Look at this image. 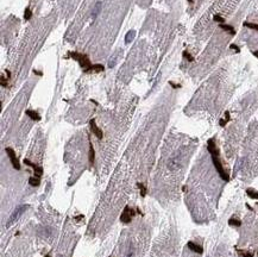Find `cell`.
<instances>
[{
    "instance_id": "cell-2",
    "label": "cell",
    "mask_w": 258,
    "mask_h": 257,
    "mask_svg": "<svg viewBox=\"0 0 258 257\" xmlns=\"http://www.w3.org/2000/svg\"><path fill=\"white\" fill-rule=\"evenodd\" d=\"M68 55H69V57H71V59H74L75 61L79 62L80 67L83 69L85 73H90L92 71V66H93V64L90 63L88 55L80 54V52H76V51H69Z\"/></svg>"
},
{
    "instance_id": "cell-13",
    "label": "cell",
    "mask_w": 258,
    "mask_h": 257,
    "mask_svg": "<svg viewBox=\"0 0 258 257\" xmlns=\"http://www.w3.org/2000/svg\"><path fill=\"white\" fill-rule=\"evenodd\" d=\"M31 17H32V11H31L29 7H26L25 11H24V19H25V20H30Z\"/></svg>"
},
{
    "instance_id": "cell-21",
    "label": "cell",
    "mask_w": 258,
    "mask_h": 257,
    "mask_svg": "<svg viewBox=\"0 0 258 257\" xmlns=\"http://www.w3.org/2000/svg\"><path fill=\"white\" fill-rule=\"evenodd\" d=\"M238 251H239V253H240L243 257H253V255L251 252H245V251H240V250H238Z\"/></svg>"
},
{
    "instance_id": "cell-3",
    "label": "cell",
    "mask_w": 258,
    "mask_h": 257,
    "mask_svg": "<svg viewBox=\"0 0 258 257\" xmlns=\"http://www.w3.org/2000/svg\"><path fill=\"white\" fill-rule=\"evenodd\" d=\"M5 151H6L8 158H10V161H11V163H12L13 168H14L16 170H20V163H19V160H18V157H17V155H16V151H14L12 148H6Z\"/></svg>"
},
{
    "instance_id": "cell-12",
    "label": "cell",
    "mask_w": 258,
    "mask_h": 257,
    "mask_svg": "<svg viewBox=\"0 0 258 257\" xmlns=\"http://www.w3.org/2000/svg\"><path fill=\"white\" fill-rule=\"evenodd\" d=\"M245 28H249V29H252V30H256V31H258V24H256V23H250V22H244V24H243Z\"/></svg>"
},
{
    "instance_id": "cell-26",
    "label": "cell",
    "mask_w": 258,
    "mask_h": 257,
    "mask_svg": "<svg viewBox=\"0 0 258 257\" xmlns=\"http://www.w3.org/2000/svg\"><path fill=\"white\" fill-rule=\"evenodd\" d=\"M253 56L258 59V51H253Z\"/></svg>"
},
{
    "instance_id": "cell-10",
    "label": "cell",
    "mask_w": 258,
    "mask_h": 257,
    "mask_svg": "<svg viewBox=\"0 0 258 257\" xmlns=\"http://www.w3.org/2000/svg\"><path fill=\"white\" fill-rule=\"evenodd\" d=\"M89 163L90 164L94 163V148L92 143H89Z\"/></svg>"
},
{
    "instance_id": "cell-9",
    "label": "cell",
    "mask_w": 258,
    "mask_h": 257,
    "mask_svg": "<svg viewBox=\"0 0 258 257\" xmlns=\"http://www.w3.org/2000/svg\"><path fill=\"white\" fill-rule=\"evenodd\" d=\"M220 28L223 29V30H225V31H227V32H230L231 35H235V30H234V28L233 26H231V25H227V24H220Z\"/></svg>"
},
{
    "instance_id": "cell-27",
    "label": "cell",
    "mask_w": 258,
    "mask_h": 257,
    "mask_svg": "<svg viewBox=\"0 0 258 257\" xmlns=\"http://www.w3.org/2000/svg\"><path fill=\"white\" fill-rule=\"evenodd\" d=\"M188 1H189V3H193V0H188Z\"/></svg>"
},
{
    "instance_id": "cell-18",
    "label": "cell",
    "mask_w": 258,
    "mask_h": 257,
    "mask_svg": "<svg viewBox=\"0 0 258 257\" xmlns=\"http://www.w3.org/2000/svg\"><path fill=\"white\" fill-rule=\"evenodd\" d=\"M183 57H184V59H187L189 62H193V61H194V57L190 56V54H189L188 51H183Z\"/></svg>"
},
{
    "instance_id": "cell-22",
    "label": "cell",
    "mask_w": 258,
    "mask_h": 257,
    "mask_svg": "<svg viewBox=\"0 0 258 257\" xmlns=\"http://www.w3.org/2000/svg\"><path fill=\"white\" fill-rule=\"evenodd\" d=\"M230 48H231L232 50H234L235 52H240V49H239V48H238L235 44H231V47H230Z\"/></svg>"
},
{
    "instance_id": "cell-24",
    "label": "cell",
    "mask_w": 258,
    "mask_h": 257,
    "mask_svg": "<svg viewBox=\"0 0 258 257\" xmlns=\"http://www.w3.org/2000/svg\"><path fill=\"white\" fill-rule=\"evenodd\" d=\"M33 73H35L36 75H38V76H42V75H43V73H42V71H39V70H36V69H33Z\"/></svg>"
},
{
    "instance_id": "cell-7",
    "label": "cell",
    "mask_w": 258,
    "mask_h": 257,
    "mask_svg": "<svg viewBox=\"0 0 258 257\" xmlns=\"http://www.w3.org/2000/svg\"><path fill=\"white\" fill-rule=\"evenodd\" d=\"M26 116H29L32 120H35V121H39L41 120V116H39V113L38 112H36V111H32V109H26Z\"/></svg>"
},
{
    "instance_id": "cell-15",
    "label": "cell",
    "mask_w": 258,
    "mask_h": 257,
    "mask_svg": "<svg viewBox=\"0 0 258 257\" xmlns=\"http://www.w3.org/2000/svg\"><path fill=\"white\" fill-rule=\"evenodd\" d=\"M135 31L133 30H131L130 32H127V35H126V38H125V43H128V42H131L132 40H133V36H135Z\"/></svg>"
},
{
    "instance_id": "cell-28",
    "label": "cell",
    "mask_w": 258,
    "mask_h": 257,
    "mask_svg": "<svg viewBox=\"0 0 258 257\" xmlns=\"http://www.w3.org/2000/svg\"><path fill=\"white\" fill-rule=\"evenodd\" d=\"M45 257H50V255H47V256H45Z\"/></svg>"
},
{
    "instance_id": "cell-25",
    "label": "cell",
    "mask_w": 258,
    "mask_h": 257,
    "mask_svg": "<svg viewBox=\"0 0 258 257\" xmlns=\"http://www.w3.org/2000/svg\"><path fill=\"white\" fill-rule=\"evenodd\" d=\"M170 86H173V87H174V88H180V87H181V86H180V85H175V83H174V82H170Z\"/></svg>"
},
{
    "instance_id": "cell-1",
    "label": "cell",
    "mask_w": 258,
    "mask_h": 257,
    "mask_svg": "<svg viewBox=\"0 0 258 257\" xmlns=\"http://www.w3.org/2000/svg\"><path fill=\"white\" fill-rule=\"evenodd\" d=\"M207 150H208V153H209L211 156H212L213 164H214L216 172L219 173L220 177L223 179V180H225V181H228V180H230V176H228V174L225 172L223 164H221V161H220V158H219V151H218V148H216V145H215L214 139H209V141L207 142Z\"/></svg>"
},
{
    "instance_id": "cell-17",
    "label": "cell",
    "mask_w": 258,
    "mask_h": 257,
    "mask_svg": "<svg viewBox=\"0 0 258 257\" xmlns=\"http://www.w3.org/2000/svg\"><path fill=\"white\" fill-rule=\"evenodd\" d=\"M213 19H214V22H218V23H220V24H224L225 23V19L223 17H220L219 14H215L214 17H213Z\"/></svg>"
},
{
    "instance_id": "cell-23",
    "label": "cell",
    "mask_w": 258,
    "mask_h": 257,
    "mask_svg": "<svg viewBox=\"0 0 258 257\" xmlns=\"http://www.w3.org/2000/svg\"><path fill=\"white\" fill-rule=\"evenodd\" d=\"M1 86H3V87H6V86H7V81H5V78H4V76H1Z\"/></svg>"
},
{
    "instance_id": "cell-19",
    "label": "cell",
    "mask_w": 258,
    "mask_h": 257,
    "mask_svg": "<svg viewBox=\"0 0 258 257\" xmlns=\"http://www.w3.org/2000/svg\"><path fill=\"white\" fill-rule=\"evenodd\" d=\"M230 225H234V226H240V222H239L238 219H234V218H232L231 220H230Z\"/></svg>"
},
{
    "instance_id": "cell-20",
    "label": "cell",
    "mask_w": 258,
    "mask_h": 257,
    "mask_svg": "<svg viewBox=\"0 0 258 257\" xmlns=\"http://www.w3.org/2000/svg\"><path fill=\"white\" fill-rule=\"evenodd\" d=\"M247 194H249V196H251V198L258 199V193L254 192V191H252V189H247Z\"/></svg>"
},
{
    "instance_id": "cell-5",
    "label": "cell",
    "mask_w": 258,
    "mask_h": 257,
    "mask_svg": "<svg viewBox=\"0 0 258 257\" xmlns=\"http://www.w3.org/2000/svg\"><path fill=\"white\" fill-rule=\"evenodd\" d=\"M24 163L26 164V166H30V167H32V169H33V173H35V176H36V177H39V179H41V176L43 175V168H42V167H39V166H37V164L32 163V162H31V161H29L27 158H25V160H24Z\"/></svg>"
},
{
    "instance_id": "cell-4",
    "label": "cell",
    "mask_w": 258,
    "mask_h": 257,
    "mask_svg": "<svg viewBox=\"0 0 258 257\" xmlns=\"http://www.w3.org/2000/svg\"><path fill=\"white\" fill-rule=\"evenodd\" d=\"M135 215V212L128 207V206H126L125 208H124V212L121 213V215H120V220L123 223H125V224H127V223H130L131 222V219H132V217Z\"/></svg>"
},
{
    "instance_id": "cell-6",
    "label": "cell",
    "mask_w": 258,
    "mask_h": 257,
    "mask_svg": "<svg viewBox=\"0 0 258 257\" xmlns=\"http://www.w3.org/2000/svg\"><path fill=\"white\" fill-rule=\"evenodd\" d=\"M89 126H90V130H92V132H93L99 139H102V137H104V135H102V131L100 130V128L98 127V125H97V123H95V119H92V120H89Z\"/></svg>"
},
{
    "instance_id": "cell-11",
    "label": "cell",
    "mask_w": 258,
    "mask_h": 257,
    "mask_svg": "<svg viewBox=\"0 0 258 257\" xmlns=\"http://www.w3.org/2000/svg\"><path fill=\"white\" fill-rule=\"evenodd\" d=\"M29 183L31 186H35V187H37V186H39V183H41V179L39 177H30L29 179Z\"/></svg>"
},
{
    "instance_id": "cell-16",
    "label": "cell",
    "mask_w": 258,
    "mask_h": 257,
    "mask_svg": "<svg viewBox=\"0 0 258 257\" xmlns=\"http://www.w3.org/2000/svg\"><path fill=\"white\" fill-rule=\"evenodd\" d=\"M137 186H138V188L140 189V194H142V196H145L146 195V187L143 185V183H137Z\"/></svg>"
},
{
    "instance_id": "cell-14",
    "label": "cell",
    "mask_w": 258,
    "mask_h": 257,
    "mask_svg": "<svg viewBox=\"0 0 258 257\" xmlns=\"http://www.w3.org/2000/svg\"><path fill=\"white\" fill-rule=\"evenodd\" d=\"M102 70H104V66H102V64L97 63V64H93V66H92V71L99 73V71H102Z\"/></svg>"
},
{
    "instance_id": "cell-8",
    "label": "cell",
    "mask_w": 258,
    "mask_h": 257,
    "mask_svg": "<svg viewBox=\"0 0 258 257\" xmlns=\"http://www.w3.org/2000/svg\"><path fill=\"white\" fill-rule=\"evenodd\" d=\"M188 248L192 250V251H194V252H197V253H202L204 252V249H202L200 245H196V244H194L193 242H189L188 243Z\"/></svg>"
}]
</instances>
